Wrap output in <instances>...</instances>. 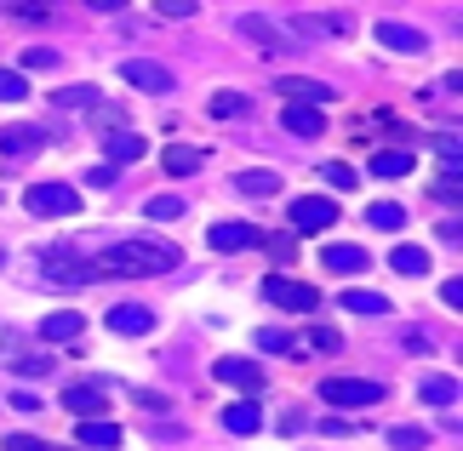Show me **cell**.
Segmentation results:
<instances>
[{"mask_svg": "<svg viewBox=\"0 0 463 451\" xmlns=\"http://www.w3.org/2000/svg\"><path fill=\"white\" fill-rule=\"evenodd\" d=\"M184 263V251L172 240H115L109 251H98L92 275L109 280V275H166V268Z\"/></svg>", "mask_w": 463, "mask_h": 451, "instance_id": "6da1fadb", "label": "cell"}, {"mask_svg": "<svg viewBox=\"0 0 463 451\" xmlns=\"http://www.w3.org/2000/svg\"><path fill=\"white\" fill-rule=\"evenodd\" d=\"M263 297H269L275 309H287V315H315L320 309V292L309 280H292V275H269L263 280Z\"/></svg>", "mask_w": 463, "mask_h": 451, "instance_id": "7a4b0ae2", "label": "cell"}, {"mask_svg": "<svg viewBox=\"0 0 463 451\" xmlns=\"http://www.w3.org/2000/svg\"><path fill=\"white\" fill-rule=\"evenodd\" d=\"M24 206L34 211V218H75L80 194H75V183H29Z\"/></svg>", "mask_w": 463, "mask_h": 451, "instance_id": "3957f363", "label": "cell"}, {"mask_svg": "<svg viewBox=\"0 0 463 451\" xmlns=\"http://www.w3.org/2000/svg\"><path fill=\"white\" fill-rule=\"evenodd\" d=\"M320 400L326 406H378L383 383H372V377H320Z\"/></svg>", "mask_w": 463, "mask_h": 451, "instance_id": "277c9868", "label": "cell"}, {"mask_svg": "<svg viewBox=\"0 0 463 451\" xmlns=\"http://www.w3.org/2000/svg\"><path fill=\"white\" fill-rule=\"evenodd\" d=\"M332 223H337V201H332V194H298V201H292V229L298 234H320Z\"/></svg>", "mask_w": 463, "mask_h": 451, "instance_id": "5b68a950", "label": "cell"}, {"mask_svg": "<svg viewBox=\"0 0 463 451\" xmlns=\"http://www.w3.org/2000/svg\"><path fill=\"white\" fill-rule=\"evenodd\" d=\"M86 280H98L92 263H80L69 246H52L46 251V286H86Z\"/></svg>", "mask_w": 463, "mask_h": 451, "instance_id": "8992f818", "label": "cell"}, {"mask_svg": "<svg viewBox=\"0 0 463 451\" xmlns=\"http://www.w3.org/2000/svg\"><path fill=\"white\" fill-rule=\"evenodd\" d=\"M120 80L137 86V92H172V69L149 63V58H127V63H120Z\"/></svg>", "mask_w": 463, "mask_h": 451, "instance_id": "52a82bcc", "label": "cell"}, {"mask_svg": "<svg viewBox=\"0 0 463 451\" xmlns=\"http://www.w3.org/2000/svg\"><path fill=\"white\" fill-rule=\"evenodd\" d=\"M212 377L229 389H246V394H263V366H252V360H241V354H223L218 366H212Z\"/></svg>", "mask_w": 463, "mask_h": 451, "instance_id": "ba28073f", "label": "cell"}, {"mask_svg": "<svg viewBox=\"0 0 463 451\" xmlns=\"http://www.w3.org/2000/svg\"><path fill=\"white\" fill-rule=\"evenodd\" d=\"M63 411H75V418H98V411H109V389L103 383H69L63 389Z\"/></svg>", "mask_w": 463, "mask_h": 451, "instance_id": "9c48e42d", "label": "cell"}, {"mask_svg": "<svg viewBox=\"0 0 463 451\" xmlns=\"http://www.w3.org/2000/svg\"><path fill=\"white\" fill-rule=\"evenodd\" d=\"M275 92L287 98V103H309V109H326V103L337 98V92H332L326 80H309V75H287V80L275 86Z\"/></svg>", "mask_w": 463, "mask_h": 451, "instance_id": "30bf717a", "label": "cell"}, {"mask_svg": "<svg viewBox=\"0 0 463 451\" xmlns=\"http://www.w3.org/2000/svg\"><path fill=\"white\" fill-rule=\"evenodd\" d=\"M378 41H383L389 52H401V58H418V52H430V34L412 29V23H395V17H389V23H378Z\"/></svg>", "mask_w": 463, "mask_h": 451, "instance_id": "8fae6325", "label": "cell"}, {"mask_svg": "<svg viewBox=\"0 0 463 451\" xmlns=\"http://www.w3.org/2000/svg\"><path fill=\"white\" fill-rule=\"evenodd\" d=\"M109 332L115 337H149L155 332V315L144 309V303H115V309H109Z\"/></svg>", "mask_w": 463, "mask_h": 451, "instance_id": "7c38bea8", "label": "cell"}, {"mask_svg": "<svg viewBox=\"0 0 463 451\" xmlns=\"http://www.w3.org/2000/svg\"><path fill=\"white\" fill-rule=\"evenodd\" d=\"M235 29H241V34H246V41H252L258 52H269V58H275V52H292V34H280V29L269 23V17H241Z\"/></svg>", "mask_w": 463, "mask_h": 451, "instance_id": "4fadbf2b", "label": "cell"}, {"mask_svg": "<svg viewBox=\"0 0 463 451\" xmlns=\"http://www.w3.org/2000/svg\"><path fill=\"white\" fill-rule=\"evenodd\" d=\"M80 332H86V315L80 309H52L41 320V337L46 343H80Z\"/></svg>", "mask_w": 463, "mask_h": 451, "instance_id": "5bb4252c", "label": "cell"}, {"mask_svg": "<svg viewBox=\"0 0 463 451\" xmlns=\"http://www.w3.org/2000/svg\"><path fill=\"white\" fill-rule=\"evenodd\" d=\"M280 126H287L292 137H326V115L309 109V103H287V109H280Z\"/></svg>", "mask_w": 463, "mask_h": 451, "instance_id": "9a60e30c", "label": "cell"}, {"mask_svg": "<svg viewBox=\"0 0 463 451\" xmlns=\"http://www.w3.org/2000/svg\"><path fill=\"white\" fill-rule=\"evenodd\" d=\"M41 149H46V132H41V126H6V132H0V155H12V160L41 155Z\"/></svg>", "mask_w": 463, "mask_h": 451, "instance_id": "2e32d148", "label": "cell"}, {"mask_svg": "<svg viewBox=\"0 0 463 451\" xmlns=\"http://www.w3.org/2000/svg\"><path fill=\"white\" fill-rule=\"evenodd\" d=\"M206 246L212 251H246V246H258V229L252 223H212L206 229Z\"/></svg>", "mask_w": 463, "mask_h": 451, "instance_id": "e0dca14e", "label": "cell"}, {"mask_svg": "<svg viewBox=\"0 0 463 451\" xmlns=\"http://www.w3.org/2000/svg\"><path fill=\"white\" fill-rule=\"evenodd\" d=\"M75 440L92 446V451H120V440H127V435H120L115 423H103V418H86V423L75 428Z\"/></svg>", "mask_w": 463, "mask_h": 451, "instance_id": "ac0fdd59", "label": "cell"}, {"mask_svg": "<svg viewBox=\"0 0 463 451\" xmlns=\"http://www.w3.org/2000/svg\"><path fill=\"white\" fill-rule=\"evenodd\" d=\"M160 166H166V177H194V172L206 166V155H201V149H189V143H166Z\"/></svg>", "mask_w": 463, "mask_h": 451, "instance_id": "d6986e66", "label": "cell"}, {"mask_svg": "<svg viewBox=\"0 0 463 451\" xmlns=\"http://www.w3.org/2000/svg\"><path fill=\"white\" fill-rule=\"evenodd\" d=\"M103 155H109V166H132V160L149 155V143L132 137V132H115V137H103Z\"/></svg>", "mask_w": 463, "mask_h": 451, "instance_id": "ffe728a7", "label": "cell"}, {"mask_svg": "<svg viewBox=\"0 0 463 451\" xmlns=\"http://www.w3.org/2000/svg\"><path fill=\"white\" fill-rule=\"evenodd\" d=\"M235 189H241V194H252V201H269V194H280V172L252 166V172H241V177H235Z\"/></svg>", "mask_w": 463, "mask_h": 451, "instance_id": "44dd1931", "label": "cell"}, {"mask_svg": "<svg viewBox=\"0 0 463 451\" xmlns=\"http://www.w3.org/2000/svg\"><path fill=\"white\" fill-rule=\"evenodd\" d=\"M320 268H332V275H361L366 251L361 246H326V251H320Z\"/></svg>", "mask_w": 463, "mask_h": 451, "instance_id": "7402d4cb", "label": "cell"}, {"mask_svg": "<svg viewBox=\"0 0 463 451\" xmlns=\"http://www.w3.org/2000/svg\"><path fill=\"white\" fill-rule=\"evenodd\" d=\"M223 428H229V435H258V428H263V411L252 400H235V406H223Z\"/></svg>", "mask_w": 463, "mask_h": 451, "instance_id": "603a6c76", "label": "cell"}, {"mask_svg": "<svg viewBox=\"0 0 463 451\" xmlns=\"http://www.w3.org/2000/svg\"><path fill=\"white\" fill-rule=\"evenodd\" d=\"M337 303H344V315H389V297L383 292H366V286H349Z\"/></svg>", "mask_w": 463, "mask_h": 451, "instance_id": "cb8c5ba5", "label": "cell"}, {"mask_svg": "<svg viewBox=\"0 0 463 451\" xmlns=\"http://www.w3.org/2000/svg\"><path fill=\"white\" fill-rule=\"evenodd\" d=\"M406 172H412V149H401V143L372 155V177H406Z\"/></svg>", "mask_w": 463, "mask_h": 451, "instance_id": "d4e9b609", "label": "cell"}, {"mask_svg": "<svg viewBox=\"0 0 463 451\" xmlns=\"http://www.w3.org/2000/svg\"><path fill=\"white\" fill-rule=\"evenodd\" d=\"M389 268H395V275H430V251L423 246H395L389 251Z\"/></svg>", "mask_w": 463, "mask_h": 451, "instance_id": "484cf974", "label": "cell"}, {"mask_svg": "<svg viewBox=\"0 0 463 451\" xmlns=\"http://www.w3.org/2000/svg\"><path fill=\"white\" fill-rule=\"evenodd\" d=\"M144 218L149 223H177V218H184V201H177V194H149V201H144Z\"/></svg>", "mask_w": 463, "mask_h": 451, "instance_id": "4316f807", "label": "cell"}, {"mask_svg": "<svg viewBox=\"0 0 463 451\" xmlns=\"http://www.w3.org/2000/svg\"><path fill=\"white\" fill-rule=\"evenodd\" d=\"M246 109H252L246 92H218V98H212V115H218V120H241Z\"/></svg>", "mask_w": 463, "mask_h": 451, "instance_id": "83f0119b", "label": "cell"}, {"mask_svg": "<svg viewBox=\"0 0 463 451\" xmlns=\"http://www.w3.org/2000/svg\"><path fill=\"white\" fill-rule=\"evenodd\" d=\"M423 446H430V435H423V428H412V423L389 428V451H423Z\"/></svg>", "mask_w": 463, "mask_h": 451, "instance_id": "f1b7e54d", "label": "cell"}, {"mask_svg": "<svg viewBox=\"0 0 463 451\" xmlns=\"http://www.w3.org/2000/svg\"><path fill=\"white\" fill-rule=\"evenodd\" d=\"M366 223H372V229H401L406 211H401V201H378V206L366 211Z\"/></svg>", "mask_w": 463, "mask_h": 451, "instance_id": "f546056e", "label": "cell"}, {"mask_svg": "<svg viewBox=\"0 0 463 451\" xmlns=\"http://www.w3.org/2000/svg\"><path fill=\"white\" fill-rule=\"evenodd\" d=\"M58 109H92L98 103V86H69V92H52Z\"/></svg>", "mask_w": 463, "mask_h": 451, "instance_id": "4dcf8cb0", "label": "cell"}, {"mask_svg": "<svg viewBox=\"0 0 463 451\" xmlns=\"http://www.w3.org/2000/svg\"><path fill=\"white\" fill-rule=\"evenodd\" d=\"M29 98V75H17V69H0V103H24Z\"/></svg>", "mask_w": 463, "mask_h": 451, "instance_id": "1f68e13d", "label": "cell"}, {"mask_svg": "<svg viewBox=\"0 0 463 451\" xmlns=\"http://www.w3.org/2000/svg\"><path fill=\"white\" fill-rule=\"evenodd\" d=\"M423 400H430V406H452L458 383H452V377H430V383H423Z\"/></svg>", "mask_w": 463, "mask_h": 451, "instance_id": "d6a6232c", "label": "cell"}, {"mask_svg": "<svg viewBox=\"0 0 463 451\" xmlns=\"http://www.w3.org/2000/svg\"><path fill=\"white\" fill-rule=\"evenodd\" d=\"M258 349H263V354H292V332L263 326V332H258Z\"/></svg>", "mask_w": 463, "mask_h": 451, "instance_id": "836d02e7", "label": "cell"}, {"mask_svg": "<svg viewBox=\"0 0 463 451\" xmlns=\"http://www.w3.org/2000/svg\"><path fill=\"white\" fill-rule=\"evenodd\" d=\"M0 12H12V17H46L52 0H0Z\"/></svg>", "mask_w": 463, "mask_h": 451, "instance_id": "e575fe53", "label": "cell"}, {"mask_svg": "<svg viewBox=\"0 0 463 451\" xmlns=\"http://www.w3.org/2000/svg\"><path fill=\"white\" fill-rule=\"evenodd\" d=\"M12 371H24V377H46V371H52V360H46V354H29V349H24V354L12 360Z\"/></svg>", "mask_w": 463, "mask_h": 451, "instance_id": "d590c367", "label": "cell"}, {"mask_svg": "<svg viewBox=\"0 0 463 451\" xmlns=\"http://www.w3.org/2000/svg\"><path fill=\"white\" fill-rule=\"evenodd\" d=\"M435 201H447V206H458V166H447L435 177Z\"/></svg>", "mask_w": 463, "mask_h": 451, "instance_id": "8d00e7d4", "label": "cell"}, {"mask_svg": "<svg viewBox=\"0 0 463 451\" xmlns=\"http://www.w3.org/2000/svg\"><path fill=\"white\" fill-rule=\"evenodd\" d=\"M320 177H326L332 189H354V166H337V160H332V166H320Z\"/></svg>", "mask_w": 463, "mask_h": 451, "instance_id": "74e56055", "label": "cell"}, {"mask_svg": "<svg viewBox=\"0 0 463 451\" xmlns=\"http://www.w3.org/2000/svg\"><path fill=\"white\" fill-rule=\"evenodd\" d=\"M120 120H127V115H120L115 103H92V126H109V132H120Z\"/></svg>", "mask_w": 463, "mask_h": 451, "instance_id": "f35d334b", "label": "cell"}, {"mask_svg": "<svg viewBox=\"0 0 463 451\" xmlns=\"http://www.w3.org/2000/svg\"><path fill=\"white\" fill-rule=\"evenodd\" d=\"M194 6H201V0H155L160 17H194Z\"/></svg>", "mask_w": 463, "mask_h": 451, "instance_id": "ab89813d", "label": "cell"}, {"mask_svg": "<svg viewBox=\"0 0 463 451\" xmlns=\"http://www.w3.org/2000/svg\"><path fill=\"white\" fill-rule=\"evenodd\" d=\"M24 69H58V52H46V46H24Z\"/></svg>", "mask_w": 463, "mask_h": 451, "instance_id": "60d3db41", "label": "cell"}, {"mask_svg": "<svg viewBox=\"0 0 463 451\" xmlns=\"http://www.w3.org/2000/svg\"><path fill=\"white\" fill-rule=\"evenodd\" d=\"M17 354H24V337L12 326H0V360H17Z\"/></svg>", "mask_w": 463, "mask_h": 451, "instance_id": "b9f144b4", "label": "cell"}, {"mask_svg": "<svg viewBox=\"0 0 463 451\" xmlns=\"http://www.w3.org/2000/svg\"><path fill=\"white\" fill-rule=\"evenodd\" d=\"M0 451H46V440H34V435H12V440H0Z\"/></svg>", "mask_w": 463, "mask_h": 451, "instance_id": "7bdbcfd3", "label": "cell"}, {"mask_svg": "<svg viewBox=\"0 0 463 451\" xmlns=\"http://www.w3.org/2000/svg\"><path fill=\"white\" fill-rule=\"evenodd\" d=\"M435 149H440V160H447V166H458V132H440Z\"/></svg>", "mask_w": 463, "mask_h": 451, "instance_id": "ee69618b", "label": "cell"}, {"mask_svg": "<svg viewBox=\"0 0 463 451\" xmlns=\"http://www.w3.org/2000/svg\"><path fill=\"white\" fill-rule=\"evenodd\" d=\"M440 303H447V309H463V280H458V275L440 286Z\"/></svg>", "mask_w": 463, "mask_h": 451, "instance_id": "f6af8a7d", "label": "cell"}, {"mask_svg": "<svg viewBox=\"0 0 463 451\" xmlns=\"http://www.w3.org/2000/svg\"><path fill=\"white\" fill-rule=\"evenodd\" d=\"M86 183H92V189H115V166H92V172H86Z\"/></svg>", "mask_w": 463, "mask_h": 451, "instance_id": "bcb514c9", "label": "cell"}, {"mask_svg": "<svg viewBox=\"0 0 463 451\" xmlns=\"http://www.w3.org/2000/svg\"><path fill=\"white\" fill-rule=\"evenodd\" d=\"M86 6H92V12H120L127 0H86Z\"/></svg>", "mask_w": 463, "mask_h": 451, "instance_id": "7dc6e473", "label": "cell"}, {"mask_svg": "<svg viewBox=\"0 0 463 451\" xmlns=\"http://www.w3.org/2000/svg\"><path fill=\"white\" fill-rule=\"evenodd\" d=\"M46 451H58V446H46Z\"/></svg>", "mask_w": 463, "mask_h": 451, "instance_id": "c3c4849f", "label": "cell"}, {"mask_svg": "<svg viewBox=\"0 0 463 451\" xmlns=\"http://www.w3.org/2000/svg\"><path fill=\"white\" fill-rule=\"evenodd\" d=\"M0 263H6V258H0Z\"/></svg>", "mask_w": 463, "mask_h": 451, "instance_id": "681fc988", "label": "cell"}]
</instances>
